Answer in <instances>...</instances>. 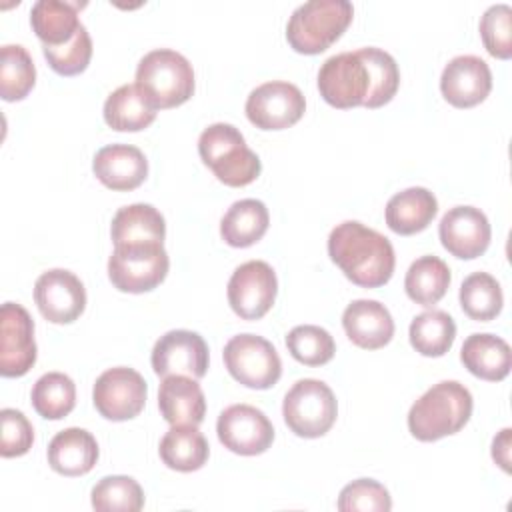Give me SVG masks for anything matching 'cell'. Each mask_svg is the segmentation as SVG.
I'll return each instance as SVG.
<instances>
[{
	"label": "cell",
	"mask_w": 512,
	"mask_h": 512,
	"mask_svg": "<svg viewBox=\"0 0 512 512\" xmlns=\"http://www.w3.org/2000/svg\"><path fill=\"white\" fill-rule=\"evenodd\" d=\"M328 256L348 280L362 288L386 284L396 264L390 240L358 220H346L330 232Z\"/></svg>",
	"instance_id": "6da1fadb"
},
{
	"label": "cell",
	"mask_w": 512,
	"mask_h": 512,
	"mask_svg": "<svg viewBox=\"0 0 512 512\" xmlns=\"http://www.w3.org/2000/svg\"><path fill=\"white\" fill-rule=\"evenodd\" d=\"M472 394L456 380H442L428 388L408 412V430L422 442L456 434L472 416Z\"/></svg>",
	"instance_id": "7a4b0ae2"
},
{
	"label": "cell",
	"mask_w": 512,
	"mask_h": 512,
	"mask_svg": "<svg viewBox=\"0 0 512 512\" xmlns=\"http://www.w3.org/2000/svg\"><path fill=\"white\" fill-rule=\"evenodd\" d=\"M134 84L152 108H174L194 94V70L180 52L156 48L140 58Z\"/></svg>",
	"instance_id": "3957f363"
},
{
	"label": "cell",
	"mask_w": 512,
	"mask_h": 512,
	"mask_svg": "<svg viewBox=\"0 0 512 512\" xmlns=\"http://www.w3.org/2000/svg\"><path fill=\"white\" fill-rule=\"evenodd\" d=\"M198 152L202 162L226 186H246L262 170L258 154L246 146L242 132L228 122L204 128L198 138Z\"/></svg>",
	"instance_id": "277c9868"
},
{
	"label": "cell",
	"mask_w": 512,
	"mask_h": 512,
	"mask_svg": "<svg viewBox=\"0 0 512 512\" xmlns=\"http://www.w3.org/2000/svg\"><path fill=\"white\" fill-rule=\"evenodd\" d=\"M354 6L348 0H310L300 4L286 24V40L300 54H320L348 28Z\"/></svg>",
	"instance_id": "5b68a950"
},
{
	"label": "cell",
	"mask_w": 512,
	"mask_h": 512,
	"mask_svg": "<svg viewBox=\"0 0 512 512\" xmlns=\"http://www.w3.org/2000/svg\"><path fill=\"white\" fill-rule=\"evenodd\" d=\"M282 416L288 428L302 438H320L336 422L338 402L332 388L316 378H302L286 392Z\"/></svg>",
	"instance_id": "8992f818"
},
{
	"label": "cell",
	"mask_w": 512,
	"mask_h": 512,
	"mask_svg": "<svg viewBox=\"0 0 512 512\" xmlns=\"http://www.w3.org/2000/svg\"><path fill=\"white\" fill-rule=\"evenodd\" d=\"M170 258L164 244L114 246L108 258V278L120 292L154 290L168 274Z\"/></svg>",
	"instance_id": "52a82bcc"
},
{
	"label": "cell",
	"mask_w": 512,
	"mask_h": 512,
	"mask_svg": "<svg viewBox=\"0 0 512 512\" xmlns=\"http://www.w3.org/2000/svg\"><path fill=\"white\" fill-rule=\"evenodd\" d=\"M224 364L234 380L248 388H272L282 374V360L262 336L238 334L224 346Z\"/></svg>",
	"instance_id": "ba28073f"
},
{
	"label": "cell",
	"mask_w": 512,
	"mask_h": 512,
	"mask_svg": "<svg viewBox=\"0 0 512 512\" xmlns=\"http://www.w3.org/2000/svg\"><path fill=\"white\" fill-rule=\"evenodd\" d=\"M318 90L334 108L364 106L370 94V72L358 50L326 58L318 70Z\"/></svg>",
	"instance_id": "9c48e42d"
},
{
	"label": "cell",
	"mask_w": 512,
	"mask_h": 512,
	"mask_svg": "<svg viewBox=\"0 0 512 512\" xmlns=\"http://www.w3.org/2000/svg\"><path fill=\"white\" fill-rule=\"evenodd\" d=\"M148 386L140 372L126 366L104 370L92 388V402L100 416L122 422L138 416L146 404Z\"/></svg>",
	"instance_id": "30bf717a"
},
{
	"label": "cell",
	"mask_w": 512,
	"mask_h": 512,
	"mask_svg": "<svg viewBox=\"0 0 512 512\" xmlns=\"http://www.w3.org/2000/svg\"><path fill=\"white\" fill-rule=\"evenodd\" d=\"M304 110V94L296 84L284 80L264 82L246 98V116L260 130L290 128L302 118Z\"/></svg>",
	"instance_id": "8fae6325"
},
{
	"label": "cell",
	"mask_w": 512,
	"mask_h": 512,
	"mask_svg": "<svg viewBox=\"0 0 512 512\" xmlns=\"http://www.w3.org/2000/svg\"><path fill=\"white\" fill-rule=\"evenodd\" d=\"M226 292L230 308L240 318L258 320L272 308L276 300V272L264 260H248L232 272Z\"/></svg>",
	"instance_id": "7c38bea8"
},
{
	"label": "cell",
	"mask_w": 512,
	"mask_h": 512,
	"mask_svg": "<svg viewBox=\"0 0 512 512\" xmlns=\"http://www.w3.org/2000/svg\"><path fill=\"white\" fill-rule=\"evenodd\" d=\"M218 440L234 454L256 456L270 448L274 428L268 416L250 404H232L224 408L216 422Z\"/></svg>",
	"instance_id": "4fadbf2b"
},
{
	"label": "cell",
	"mask_w": 512,
	"mask_h": 512,
	"mask_svg": "<svg viewBox=\"0 0 512 512\" xmlns=\"http://www.w3.org/2000/svg\"><path fill=\"white\" fill-rule=\"evenodd\" d=\"M36 362L34 320L16 302L0 308V374L6 378L24 376Z\"/></svg>",
	"instance_id": "5bb4252c"
},
{
	"label": "cell",
	"mask_w": 512,
	"mask_h": 512,
	"mask_svg": "<svg viewBox=\"0 0 512 512\" xmlns=\"http://www.w3.org/2000/svg\"><path fill=\"white\" fill-rule=\"evenodd\" d=\"M34 300L48 322L70 324L86 308V290L74 272L52 268L38 276L34 284Z\"/></svg>",
	"instance_id": "9a60e30c"
},
{
	"label": "cell",
	"mask_w": 512,
	"mask_h": 512,
	"mask_svg": "<svg viewBox=\"0 0 512 512\" xmlns=\"http://www.w3.org/2000/svg\"><path fill=\"white\" fill-rule=\"evenodd\" d=\"M150 362L162 378L184 374L198 380L208 370V346L198 332L170 330L156 340Z\"/></svg>",
	"instance_id": "2e32d148"
},
{
	"label": "cell",
	"mask_w": 512,
	"mask_h": 512,
	"mask_svg": "<svg viewBox=\"0 0 512 512\" xmlns=\"http://www.w3.org/2000/svg\"><path fill=\"white\" fill-rule=\"evenodd\" d=\"M442 246L456 258L472 260L486 252L490 244V222L480 208L454 206L450 208L438 226Z\"/></svg>",
	"instance_id": "e0dca14e"
},
{
	"label": "cell",
	"mask_w": 512,
	"mask_h": 512,
	"mask_svg": "<svg viewBox=\"0 0 512 512\" xmlns=\"http://www.w3.org/2000/svg\"><path fill=\"white\" fill-rule=\"evenodd\" d=\"M440 90L442 96L456 108L476 106L492 90V72L480 56H454L442 70Z\"/></svg>",
	"instance_id": "ac0fdd59"
},
{
	"label": "cell",
	"mask_w": 512,
	"mask_h": 512,
	"mask_svg": "<svg viewBox=\"0 0 512 512\" xmlns=\"http://www.w3.org/2000/svg\"><path fill=\"white\" fill-rule=\"evenodd\" d=\"M92 170L110 190H134L148 176V160L132 144H108L94 154Z\"/></svg>",
	"instance_id": "d6986e66"
},
{
	"label": "cell",
	"mask_w": 512,
	"mask_h": 512,
	"mask_svg": "<svg viewBox=\"0 0 512 512\" xmlns=\"http://www.w3.org/2000/svg\"><path fill=\"white\" fill-rule=\"evenodd\" d=\"M346 336L364 350L386 346L394 336V320L384 304L378 300L360 298L346 306L342 314Z\"/></svg>",
	"instance_id": "ffe728a7"
},
{
	"label": "cell",
	"mask_w": 512,
	"mask_h": 512,
	"mask_svg": "<svg viewBox=\"0 0 512 512\" xmlns=\"http://www.w3.org/2000/svg\"><path fill=\"white\" fill-rule=\"evenodd\" d=\"M158 408L172 426H198L206 414V398L192 376H166L158 390Z\"/></svg>",
	"instance_id": "44dd1931"
},
{
	"label": "cell",
	"mask_w": 512,
	"mask_h": 512,
	"mask_svg": "<svg viewBox=\"0 0 512 512\" xmlns=\"http://www.w3.org/2000/svg\"><path fill=\"white\" fill-rule=\"evenodd\" d=\"M98 442L84 428H64L48 444V464L62 476H84L98 460Z\"/></svg>",
	"instance_id": "7402d4cb"
},
{
	"label": "cell",
	"mask_w": 512,
	"mask_h": 512,
	"mask_svg": "<svg viewBox=\"0 0 512 512\" xmlns=\"http://www.w3.org/2000/svg\"><path fill=\"white\" fill-rule=\"evenodd\" d=\"M460 360L470 374L498 382L504 380L512 368V350L504 338L488 332H476L464 340Z\"/></svg>",
	"instance_id": "603a6c76"
},
{
	"label": "cell",
	"mask_w": 512,
	"mask_h": 512,
	"mask_svg": "<svg viewBox=\"0 0 512 512\" xmlns=\"http://www.w3.org/2000/svg\"><path fill=\"white\" fill-rule=\"evenodd\" d=\"M438 200L436 196L422 186H412L402 192H396L384 210L386 224L392 232L410 236L422 232L436 216Z\"/></svg>",
	"instance_id": "cb8c5ba5"
},
{
	"label": "cell",
	"mask_w": 512,
	"mask_h": 512,
	"mask_svg": "<svg viewBox=\"0 0 512 512\" xmlns=\"http://www.w3.org/2000/svg\"><path fill=\"white\" fill-rule=\"evenodd\" d=\"M114 246L164 244L166 222L152 204H130L116 210L110 226Z\"/></svg>",
	"instance_id": "d4e9b609"
},
{
	"label": "cell",
	"mask_w": 512,
	"mask_h": 512,
	"mask_svg": "<svg viewBox=\"0 0 512 512\" xmlns=\"http://www.w3.org/2000/svg\"><path fill=\"white\" fill-rule=\"evenodd\" d=\"M80 2L64 0H38L30 10V24L42 46H62L70 42L80 30L78 18Z\"/></svg>",
	"instance_id": "484cf974"
},
{
	"label": "cell",
	"mask_w": 512,
	"mask_h": 512,
	"mask_svg": "<svg viewBox=\"0 0 512 512\" xmlns=\"http://www.w3.org/2000/svg\"><path fill=\"white\" fill-rule=\"evenodd\" d=\"M268 222L270 214L264 202L256 198L236 200L220 220V236L234 248H246L266 234Z\"/></svg>",
	"instance_id": "4316f807"
},
{
	"label": "cell",
	"mask_w": 512,
	"mask_h": 512,
	"mask_svg": "<svg viewBox=\"0 0 512 512\" xmlns=\"http://www.w3.org/2000/svg\"><path fill=\"white\" fill-rule=\"evenodd\" d=\"M156 118V108L148 104L136 84H122L108 94L104 102V120L112 130L138 132L150 126Z\"/></svg>",
	"instance_id": "83f0119b"
},
{
	"label": "cell",
	"mask_w": 512,
	"mask_h": 512,
	"mask_svg": "<svg viewBox=\"0 0 512 512\" xmlns=\"http://www.w3.org/2000/svg\"><path fill=\"white\" fill-rule=\"evenodd\" d=\"M162 462L178 472L200 470L208 460V442L198 426H172L160 440Z\"/></svg>",
	"instance_id": "f1b7e54d"
},
{
	"label": "cell",
	"mask_w": 512,
	"mask_h": 512,
	"mask_svg": "<svg viewBox=\"0 0 512 512\" xmlns=\"http://www.w3.org/2000/svg\"><path fill=\"white\" fill-rule=\"evenodd\" d=\"M410 344L422 356H444L456 338L454 318L444 310H426L410 322Z\"/></svg>",
	"instance_id": "f546056e"
},
{
	"label": "cell",
	"mask_w": 512,
	"mask_h": 512,
	"mask_svg": "<svg viewBox=\"0 0 512 512\" xmlns=\"http://www.w3.org/2000/svg\"><path fill=\"white\" fill-rule=\"evenodd\" d=\"M450 268L438 256H420L406 272L404 288L410 300L420 306L436 304L450 286Z\"/></svg>",
	"instance_id": "4dcf8cb0"
},
{
	"label": "cell",
	"mask_w": 512,
	"mask_h": 512,
	"mask_svg": "<svg viewBox=\"0 0 512 512\" xmlns=\"http://www.w3.org/2000/svg\"><path fill=\"white\" fill-rule=\"evenodd\" d=\"M32 406L48 420H60L74 410L76 384L64 372H46L32 386Z\"/></svg>",
	"instance_id": "1f68e13d"
},
{
	"label": "cell",
	"mask_w": 512,
	"mask_h": 512,
	"mask_svg": "<svg viewBox=\"0 0 512 512\" xmlns=\"http://www.w3.org/2000/svg\"><path fill=\"white\" fill-rule=\"evenodd\" d=\"M458 296L462 310L478 322H488L496 318L504 304L500 282L488 272H472L470 276H466Z\"/></svg>",
	"instance_id": "d6a6232c"
},
{
	"label": "cell",
	"mask_w": 512,
	"mask_h": 512,
	"mask_svg": "<svg viewBox=\"0 0 512 512\" xmlns=\"http://www.w3.org/2000/svg\"><path fill=\"white\" fill-rule=\"evenodd\" d=\"M36 82V68L28 50L20 44H4L0 50V94L6 102L28 96Z\"/></svg>",
	"instance_id": "836d02e7"
},
{
	"label": "cell",
	"mask_w": 512,
	"mask_h": 512,
	"mask_svg": "<svg viewBox=\"0 0 512 512\" xmlns=\"http://www.w3.org/2000/svg\"><path fill=\"white\" fill-rule=\"evenodd\" d=\"M358 54L362 56V60L366 62V68L370 72V94H368L364 106L366 108L384 106L386 102L392 100V96L398 90V84H400L398 64L392 58V54H388L386 50L376 48V46L360 48Z\"/></svg>",
	"instance_id": "e575fe53"
},
{
	"label": "cell",
	"mask_w": 512,
	"mask_h": 512,
	"mask_svg": "<svg viewBox=\"0 0 512 512\" xmlns=\"http://www.w3.org/2000/svg\"><path fill=\"white\" fill-rule=\"evenodd\" d=\"M98 512H138L144 506V492L132 476H104L90 494Z\"/></svg>",
	"instance_id": "d590c367"
},
{
	"label": "cell",
	"mask_w": 512,
	"mask_h": 512,
	"mask_svg": "<svg viewBox=\"0 0 512 512\" xmlns=\"http://www.w3.org/2000/svg\"><path fill=\"white\" fill-rule=\"evenodd\" d=\"M286 348L294 360L306 366H322L332 360L336 352L330 332L316 324L294 326L286 336Z\"/></svg>",
	"instance_id": "8d00e7d4"
},
{
	"label": "cell",
	"mask_w": 512,
	"mask_h": 512,
	"mask_svg": "<svg viewBox=\"0 0 512 512\" xmlns=\"http://www.w3.org/2000/svg\"><path fill=\"white\" fill-rule=\"evenodd\" d=\"M42 52L54 72L62 76H74L84 72L92 58V38L82 24L70 42L62 46H42Z\"/></svg>",
	"instance_id": "74e56055"
},
{
	"label": "cell",
	"mask_w": 512,
	"mask_h": 512,
	"mask_svg": "<svg viewBox=\"0 0 512 512\" xmlns=\"http://www.w3.org/2000/svg\"><path fill=\"white\" fill-rule=\"evenodd\" d=\"M390 508L388 490L372 478H358L346 484L338 496V510L342 512H388Z\"/></svg>",
	"instance_id": "f35d334b"
},
{
	"label": "cell",
	"mask_w": 512,
	"mask_h": 512,
	"mask_svg": "<svg viewBox=\"0 0 512 512\" xmlns=\"http://www.w3.org/2000/svg\"><path fill=\"white\" fill-rule=\"evenodd\" d=\"M480 36L486 50L496 58L512 56V8L492 4L480 18Z\"/></svg>",
	"instance_id": "ab89813d"
},
{
	"label": "cell",
	"mask_w": 512,
	"mask_h": 512,
	"mask_svg": "<svg viewBox=\"0 0 512 512\" xmlns=\"http://www.w3.org/2000/svg\"><path fill=\"white\" fill-rule=\"evenodd\" d=\"M2 424V442L0 454L4 458L22 456L32 448L34 442V428L30 420L16 408H2L0 412Z\"/></svg>",
	"instance_id": "60d3db41"
},
{
	"label": "cell",
	"mask_w": 512,
	"mask_h": 512,
	"mask_svg": "<svg viewBox=\"0 0 512 512\" xmlns=\"http://www.w3.org/2000/svg\"><path fill=\"white\" fill-rule=\"evenodd\" d=\"M510 434L512 430L504 428L492 440V458L496 460V464H500L504 472H510Z\"/></svg>",
	"instance_id": "b9f144b4"
}]
</instances>
